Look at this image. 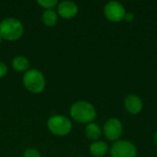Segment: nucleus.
<instances>
[{"mask_svg": "<svg viewBox=\"0 0 157 157\" xmlns=\"http://www.w3.org/2000/svg\"><path fill=\"white\" fill-rule=\"evenodd\" d=\"M111 157H136V146L126 140H118L110 147Z\"/></svg>", "mask_w": 157, "mask_h": 157, "instance_id": "39448f33", "label": "nucleus"}, {"mask_svg": "<svg viewBox=\"0 0 157 157\" xmlns=\"http://www.w3.org/2000/svg\"><path fill=\"white\" fill-rule=\"evenodd\" d=\"M85 134H86L87 139L96 142L100 138V136L102 134V130L98 124H97L95 122H91L86 126Z\"/></svg>", "mask_w": 157, "mask_h": 157, "instance_id": "9b49d317", "label": "nucleus"}, {"mask_svg": "<svg viewBox=\"0 0 157 157\" xmlns=\"http://www.w3.org/2000/svg\"><path fill=\"white\" fill-rule=\"evenodd\" d=\"M2 40H3V39H2V37H1V36H0V43H1V42H2Z\"/></svg>", "mask_w": 157, "mask_h": 157, "instance_id": "6ab92c4d", "label": "nucleus"}, {"mask_svg": "<svg viewBox=\"0 0 157 157\" xmlns=\"http://www.w3.org/2000/svg\"><path fill=\"white\" fill-rule=\"evenodd\" d=\"M7 71H8L7 65L4 62H1L0 61V78L6 76V74H7Z\"/></svg>", "mask_w": 157, "mask_h": 157, "instance_id": "dca6fc26", "label": "nucleus"}, {"mask_svg": "<svg viewBox=\"0 0 157 157\" xmlns=\"http://www.w3.org/2000/svg\"><path fill=\"white\" fill-rule=\"evenodd\" d=\"M23 157H41V155L35 148H28L23 153Z\"/></svg>", "mask_w": 157, "mask_h": 157, "instance_id": "2eb2a0df", "label": "nucleus"}, {"mask_svg": "<svg viewBox=\"0 0 157 157\" xmlns=\"http://www.w3.org/2000/svg\"><path fill=\"white\" fill-rule=\"evenodd\" d=\"M155 144H156L157 146V131L156 132H155Z\"/></svg>", "mask_w": 157, "mask_h": 157, "instance_id": "a211bd4d", "label": "nucleus"}, {"mask_svg": "<svg viewBox=\"0 0 157 157\" xmlns=\"http://www.w3.org/2000/svg\"><path fill=\"white\" fill-rule=\"evenodd\" d=\"M124 20H126L127 22H132L134 20V15L132 12H126V15L124 17Z\"/></svg>", "mask_w": 157, "mask_h": 157, "instance_id": "f3484780", "label": "nucleus"}, {"mask_svg": "<svg viewBox=\"0 0 157 157\" xmlns=\"http://www.w3.org/2000/svg\"><path fill=\"white\" fill-rule=\"evenodd\" d=\"M24 26L22 22L15 17H6L0 22V36L2 39L14 41L22 37Z\"/></svg>", "mask_w": 157, "mask_h": 157, "instance_id": "f03ea898", "label": "nucleus"}, {"mask_svg": "<svg viewBox=\"0 0 157 157\" xmlns=\"http://www.w3.org/2000/svg\"><path fill=\"white\" fill-rule=\"evenodd\" d=\"M123 127L120 120L117 118L109 119L103 126V133L105 137L112 142H116L122 134Z\"/></svg>", "mask_w": 157, "mask_h": 157, "instance_id": "0eeeda50", "label": "nucleus"}, {"mask_svg": "<svg viewBox=\"0 0 157 157\" xmlns=\"http://www.w3.org/2000/svg\"><path fill=\"white\" fill-rule=\"evenodd\" d=\"M105 17L112 22H120L124 19L126 10L124 6L118 1H109L104 6Z\"/></svg>", "mask_w": 157, "mask_h": 157, "instance_id": "423d86ee", "label": "nucleus"}, {"mask_svg": "<svg viewBox=\"0 0 157 157\" xmlns=\"http://www.w3.org/2000/svg\"><path fill=\"white\" fill-rule=\"evenodd\" d=\"M37 3L46 10V9H53V7L57 6L59 2L57 0H38Z\"/></svg>", "mask_w": 157, "mask_h": 157, "instance_id": "4468645a", "label": "nucleus"}, {"mask_svg": "<svg viewBox=\"0 0 157 157\" xmlns=\"http://www.w3.org/2000/svg\"><path fill=\"white\" fill-rule=\"evenodd\" d=\"M58 14L53 9H46L43 11L41 15V20L42 23L47 27H52L54 26L58 21Z\"/></svg>", "mask_w": 157, "mask_h": 157, "instance_id": "ddd939ff", "label": "nucleus"}, {"mask_svg": "<svg viewBox=\"0 0 157 157\" xmlns=\"http://www.w3.org/2000/svg\"><path fill=\"white\" fill-rule=\"evenodd\" d=\"M56 8H57L56 12H57L58 16H60L61 17L65 18V19L73 18L78 13V6L75 2L69 1V0H64V1L59 2Z\"/></svg>", "mask_w": 157, "mask_h": 157, "instance_id": "6e6552de", "label": "nucleus"}, {"mask_svg": "<svg viewBox=\"0 0 157 157\" xmlns=\"http://www.w3.org/2000/svg\"><path fill=\"white\" fill-rule=\"evenodd\" d=\"M49 131L56 136H65L72 131V121L63 115H54L47 121Z\"/></svg>", "mask_w": 157, "mask_h": 157, "instance_id": "20e7f679", "label": "nucleus"}, {"mask_svg": "<svg viewBox=\"0 0 157 157\" xmlns=\"http://www.w3.org/2000/svg\"><path fill=\"white\" fill-rule=\"evenodd\" d=\"M11 66L17 72H27L29 68V61L27 57L18 55L13 58L11 62Z\"/></svg>", "mask_w": 157, "mask_h": 157, "instance_id": "f8f14e48", "label": "nucleus"}, {"mask_svg": "<svg viewBox=\"0 0 157 157\" xmlns=\"http://www.w3.org/2000/svg\"><path fill=\"white\" fill-rule=\"evenodd\" d=\"M71 118L79 123L88 124L93 122L97 117L95 107L88 101L79 100L75 102L70 108Z\"/></svg>", "mask_w": 157, "mask_h": 157, "instance_id": "f257e3e1", "label": "nucleus"}, {"mask_svg": "<svg viewBox=\"0 0 157 157\" xmlns=\"http://www.w3.org/2000/svg\"><path fill=\"white\" fill-rule=\"evenodd\" d=\"M109 151V146L105 142L96 141L93 142L89 146L90 154L95 157H103L107 155Z\"/></svg>", "mask_w": 157, "mask_h": 157, "instance_id": "9d476101", "label": "nucleus"}, {"mask_svg": "<svg viewBox=\"0 0 157 157\" xmlns=\"http://www.w3.org/2000/svg\"><path fill=\"white\" fill-rule=\"evenodd\" d=\"M23 85L33 94L41 93L46 86L44 75L38 69H29L23 75Z\"/></svg>", "mask_w": 157, "mask_h": 157, "instance_id": "7ed1b4c3", "label": "nucleus"}, {"mask_svg": "<svg viewBox=\"0 0 157 157\" xmlns=\"http://www.w3.org/2000/svg\"><path fill=\"white\" fill-rule=\"evenodd\" d=\"M124 107L125 109L132 114V115H136L139 114L144 107V103L142 98L137 96V95H129L126 97L125 100H124Z\"/></svg>", "mask_w": 157, "mask_h": 157, "instance_id": "1a4fd4ad", "label": "nucleus"}]
</instances>
